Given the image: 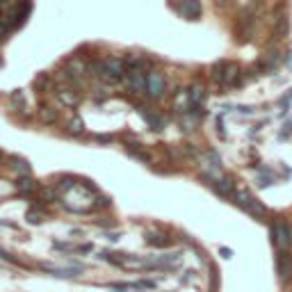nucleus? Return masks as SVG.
<instances>
[{
	"label": "nucleus",
	"mask_w": 292,
	"mask_h": 292,
	"mask_svg": "<svg viewBox=\"0 0 292 292\" xmlns=\"http://www.w3.org/2000/svg\"><path fill=\"white\" fill-rule=\"evenodd\" d=\"M210 78L219 84H238L240 82V66L235 62H217L210 69Z\"/></svg>",
	"instance_id": "1"
},
{
	"label": "nucleus",
	"mask_w": 292,
	"mask_h": 292,
	"mask_svg": "<svg viewBox=\"0 0 292 292\" xmlns=\"http://www.w3.org/2000/svg\"><path fill=\"white\" fill-rule=\"evenodd\" d=\"M269 238H272V244L278 249V251H292L290 244V235H287V222H274L269 226Z\"/></svg>",
	"instance_id": "2"
},
{
	"label": "nucleus",
	"mask_w": 292,
	"mask_h": 292,
	"mask_svg": "<svg viewBox=\"0 0 292 292\" xmlns=\"http://www.w3.org/2000/svg\"><path fill=\"white\" fill-rule=\"evenodd\" d=\"M276 274L281 283L292 281V256L287 251H278L276 256Z\"/></svg>",
	"instance_id": "3"
},
{
	"label": "nucleus",
	"mask_w": 292,
	"mask_h": 292,
	"mask_svg": "<svg viewBox=\"0 0 292 292\" xmlns=\"http://www.w3.org/2000/svg\"><path fill=\"white\" fill-rule=\"evenodd\" d=\"M146 94L153 96V99H160L164 94V78L155 71L146 75Z\"/></svg>",
	"instance_id": "4"
},
{
	"label": "nucleus",
	"mask_w": 292,
	"mask_h": 292,
	"mask_svg": "<svg viewBox=\"0 0 292 292\" xmlns=\"http://www.w3.org/2000/svg\"><path fill=\"white\" fill-rule=\"evenodd\" d=\"M176 10L185 19H199L201 16V3L199 0H180L178 5H176Z\"/></svg>",
	"instance_id": "5"
},
{
	"label": "nucleus",
	"mask_w": 292,
	"mask_h": 292,
	"mask_svg": "<svg viewBox=\"0 0 292 292\" xmlns=\"http://www.w3.org/2000/svg\"><path fill=\"white\" fill-rule=\"evenodd\" d=\"M126 82H128L130 89H137V91H146V78L142 75V71L133 69V71H126Z\"/></svg>",
	"instance_id": "6"
},
{
	"label": "nucleus",
	"mask_w": 292,
	"mask_h": 292,
	"mask_svg": "<svg viewBox=\"0 0 292 292\" xmlns=\"http://www.w3.org/2000/svg\"><path fill=\"white\" fill-rule=\"evenodd\" d=\"M41 269L44 272H50L55 274V276H60V278H75L80 274V267H53V265H41Z\"/></svg>",
	"instance_id": "7"
},
{
	"label": "nucleus",
	"mask_w": 292,
	"mask_h": 292,
	"mask_svg": "<svg viewBox=\"0 0 292 292\" xmlns=\"http://www.w3.org/2000/svg\"><path fill=\"white\" fill-rule=\"evenodd\" d=\"M57 99H60L66 108H75V105H78V94L66 89V87H60V89H57Z\"/></svg>",
	"instance_id": "8"
},
{
	"label": "nucleus",
	"mask_w": 292,
	"mask_h": 292,
	"mask_svg": "<svg viewBox=\"0 0 292 292\" xmlns=\"http://www.w3.org/2000/svg\"><path fill=\"white\" fill-rule=\"evenodd\" d=\"M146 242L153 244V247H169V244H171V238H167V235H155V233H149V235H146Z\"/></svg>",
	"instance_id": "9"
},
{
	"label": "nucleus",
	"mask_w": 292,
	"mask_h": 292,
	"mask_svg": "<svg viewBox=\"0 0 292 292\" xmlns=\"http://www.w3.org/2000/svg\"><path fill=\"white\" fill-rule=\"evenodd\" d=\"M187 91H189V103L192 105H199L206 99V89H203V87H192V89H187Z\"/></svg>",
	"instance_id": "10"
},
{
	"label": "nucleus",
	"mask_w": 292,
	"mask_h": 292,
	"mask_svg": "<svg viewBox=\"0 0 292 292\" xmlns=\"http://www.w3.org/2000/svg\"><path fill=\"white\" fill-rule=\"evenodd\" d=\"M39 119L44 121V124H55V121H57V112H55L53 108H41Z\"/></svg>",
	"instance_id": "11"
},
{
	"label": "nucleus",
	"mask_w": 292,
	"mask_h": 292,
	"mask_svg": "<svg viewBox=\"0 0 292 292\" xmlns=\"http://www.w3.org/2000/svg\"><path fill=\"white\" fill-rule=\"evenodd\" d=\"M66 71H69L73 78H78V75H82L84 71V64L80 60H69V64H66Z\"/></svg>",
	"instance_id": "12"
},
{
	"label": "nucleus",
	"mask_w": 292,
	"mask_h": 292,
	"mask_svg": "<svg viewBox=\"0 0 292 292\" xmlns=\"http://www.w3.org/2000/svg\"><path fill=\"white\" fill-rule=\"evenodd\" d=\"M16 187L21 189V192H30V189H35V178H30V176H21L19 178V183H16Z\"/></svg>",
	"instance_id": "13"
},
{
	"label": "nucleus",
	"mask_w": 292,
	"mask_h": 292,
	"mask_svg": "<svg viewBox=\"0 0 292 292\" xmlns=\"http://www.w3.org/2000/svg\"><path fill=\"white\" fill-rule=\"evenodd\" d=\"M12 162H14V169H19L21 173H30V162L28 160H23V158H12Z\"/></svg>",
	"instance_id": "14"
},
{
	"label": "nucleus",
	"mask_w": 292,
	"mask_h": 292,
	"mask_svg": "<svg viewBox=\"0 0 292 292\" xmlns=\"http://www.w3.org/2000/svg\"><path fill=\"white\" fill-rule=\"evenodd\" d=\"M73 187H75V178H71V176L60 178V183H57V189H64V192H71Z\"/></svg>",
	"instance_id": "15"
},
{
	"label": "nucleus",
	"mask_w": 292,
	"mask_h": 292,
	"mask_svg": "<svg viewBox=\"0 0 292 292\" xmlns=\"http://www.w3.org/2000/svg\"><path fill=\"white\" fill-rule=\"evenodd\" d=\"M82 128H84V124H82V119H78V117H75V119L69 124V133H71V135L82 133Z\"/></svg>",
	"instance_id": "16"
},
{
	"label": "nucleus",
	"mask_w": 292,
	"mask_h": 292,
	"mask_svg": "<svg viewBox=\"0 0 292 292\" xmlns=\"http://www.w3.org/2000/svg\"><path fill=\"white\" fill-rule=\"evenodd\" d=\"M128 153L133 155V158H139V160H144V162H151V155H149V153H144L142 149H128Z\"/></svg>",
	"instance_id": "17"
},
{
	"label": "nucleus",
	"mask_w": 292,
	"mask_h": 292,
	"mask_svg": "<svg viewBox=\"0 0 292 292\" xmlns=\"http://www.w3.org/2000/svg\"><path fill=\"white\" fill-rule=\"evenodd\" d=\"M28 222L39 224V222H41V215H39V213H35V210H30V213H28Z\"/></svg>",
	"instance_id": "18"
},
{
	"label": "nucleus",
	"mask_w": 292,
	"mask_h": 292,
	"mask_svg": "<svg viewBox=\"0 0 292 292\" xmlns=\"http://www.w3.org/2000/svg\"><path fill=\"white\" fill-rule=\"evenodd\" d=\"M292 135V121H287L285 124V133H281V137H290Z\"/></svg>",
	"instance_id": "19"
},
{
	"label": "nucleus",
	"mask_w": 292,
	"mask_h": 292,
	"mask_svg": "<svg viewBox=\"0 0 292 292\" xmlns=\"http://www.w3.org/2000/svg\"><path fill=\"white\" fill-rule=\"evenodd\" d=\"M287 235H290V244H292V224L287 222Z\"/></svg>",
	"instance_id": "20"
},
{
	"label": "nucleus",
	"mask_w": 292,
	"mask_h": 292,
	"mask_svg": "<svg viewBox=\"0 0 292 292\" xmlns=\"http://www.w3.org/2000/svg\"><path fill=\"white\" fill-rule=\"evenodd\" d=\"M224 3H228V0H217V5H224Z\"/></svg>",
	"instance_id": "21"
},
{
	"label": "nucleus",
	"mask_w": 292,
	"mask_h": 292,
	"mask_svg": "<svg viewBox=\"0 0 292 292\" xmlns=\"http://www.w3.org/2000/svg\"><path fill=\"white\" fill-rule=\"evenodd\" d=\"M290 292H292V290H290Z\"/></svg>",
	"instance_id": "22"
}]
</instances>
